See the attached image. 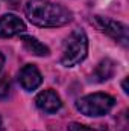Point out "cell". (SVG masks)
I'll return each instance as SVG.
<instances>
[{
    "label": "cell",
    "instance_id": "9",
    "mask_svg": "<svg viewBox=\"0 0 129 131\" xmlns=\"http://www.w3.org/2000/svg\"><path fill=\"white\" fill-rule=\"evenodd\" d=\"M21 41H23V46L28 52H31L32 55H36V57H46L50 53L49 47L43 43H40L36 38H33L31 35H23L21 37Z\"/></svg>",
    "mask_w": 129,
    "mask_h": 131
},
{
    "label": "cell",
    "instance_id": "14",
    "mask_svg": "<svg viewBox=\"0 0 129 131\" xmlns=\"http://www.w3.org/2000/svg\"><path fill=\"white\" fill-rule=\"evenodd\" d=\"M0 131H3V130H2V125H0Z\"/></svg>",
    "mask_w": 129,
    "mask_h": 131
},
{
    "label": "cell",
    "instance_id": "1",
    "mask_svg": "<svg viewBox=\"0 0 129 131\" xmlns=\"http://www.w3.org/2000/svg\"><path fill=\"white\" fill-rule=\"evenodd\" d=\"M24 12L32 25L41 28L64 26L68 21H71L73 17L71 11L49 0H29L26 3Z\"/></svg>",
    "mask_w": 129,
    "mask_h": 131
},
{
    "label": "cell",
    "instance_id": "12",
    "mask_svg": "<svg viewBox=\"0 0 129 131\" xmlns=\"http://www.w3.org/2000/svg\"><path fill=\"white\" fill-rule=\"evenodd\" d=\"M3 66H5V57H3V53L0 52V72H2V69H3Z\"/></svg>",
    "mask_w": 129,
    "mask_h": 131
},
{
    "label": "cell",
    "instance_id": "10",
    "mask_svg": "<svg viewBox=\"0 0 129 131\" xmlns=\"http://www.w3.org/2000/svg\"><path fill=\"white\" fill-rule=\"evenodd\" d=\"M68 131H108L106 127L103 125H97V127H88V125H82L78 122H73L68 125Z\"/></svg>",
    "mask_w": 129,
    "mask_h": 131
},
{
    "label": "cell",
    "instance_id": "2",
    "mask_svg": "<svg viewBox=\"0 0 129 131\" xmlns=\"http://www.w3.org/2000/svg\"><path fill=\"white\" fill-rule=\"evenodd\" d=\"M87 53H88V38L82 29H76L64 41L61 64L65 67H74L85 60Z\"/></svg>",
    "mask_w": 129,
    "mask_h": 131
},
{
    "label": "cell",
    "instance_id": "5",
    "mask_svg": "<svg viewBox=\"0 0 129 131\" xmlns=\"http://www.w3.org/2000/svg\"><path fill=\"white\" fill-rule=\"evenodd\" d=\"M26 26L21 18H18L14 14H5L0 17V38H9L14 35L24 32Z\"/></svg>",
    "mask_w": 129,
    "mask_h": 131
},
{
    "label": "cell",
    "instance_id": "6",
    "mask_svg": "<svg viewBox=\"0 0 129 131\" xmlns=\"http://www.w3.org/2000/svg\"><path fill=\"white\" fill-rule=\"evenodd\" d=\"M41 81L43 76L33 64H26L18 73V82L26 92H32L36 87H40Z\"/></svg>",
    "mask_w": 129,
    "mask_h": 131
},
{
    "label": "cell",
    "instance_id": "7",
    "mask_svg": "<svg viewBox=\"0 0 129 131\" xmlns=\"http://www.w3.org/2000/svg\"><path fill=\"white\" fill-rule=\"evenodd\" d=\"M35 104H36V107H38L41 111H44V113H56V111L61 108V105H62L61 98H59L58 93L53 92L52 89H47V90L41 92V93L35 98Z\"/></svg>",
    "mask_w": 129,
    "mask_h": 131
},
{
    "label": "cell",
    "instance_id": "13",
    "mask_svg": "<svg viewBox=\"0 0 129 131\" xmlns=\"http://www.w3.org/2000/svg\"><path fill=\"white\" fill-rule=\"evenodd\" d=\"M123 90H125V93H128L129 90H128V79H125L123 81Z\"/></svg>",
    "mask_w": 129,
    "mask_h": 131
},
{
    "label": "cell",
    "instance_id": "3",
    "mask_svg": "<svg viewBox=\"0 0 129 131\" xmlns=\"http://www.w3.org/2000/svg\"><path fill=\"white\" fill-rule=\"evenodd\" d=\"M115 105V99L108 93H93L84 96L76 102V108L90 117H99L108 114Z\"/></svg>",
    "mask_w": 129,
    "mask_h": 131
},
{
    "label": "cell",
    "instance_id": "8",
    "mask_svg": "<svg viewBox=\"0 0 129 131\" xmlns=\"http://www.w3.org/2000/svg\"><path fill=\"white\" fill-rule=\"evenodd\" d=\"M114 70H115L114 61H111L109 58H106V60H103V61H100L97 64L96 70L91 75V79L96 81V82H103V81L109 79L114 75Z\"/></svg>",
    "mask_w": 129,
    "mask_h": 131
},
{
    "label": "cell",
    "instance_id": "11",
    "mask_svg": "<svg viewBox=\"0 0 129 131\" xmlns=\"http://www.w3.org/2000/svg\"><path fill=\"white\" fill-rule=\"evenodd\" d=\"M11 93V79L8 76L0 78V99H5Z\"/></svg>",
    "mask_w": 129,
    "mask_h": 131
},
{
    "label": "cell",
    "instance_id": "4",
    "mask_svg": "<svg viewBox=\"0 0 129 131\" xmlns=\"http://www.w3.org/2000/svg\"><path fill=\"white\" fill-rule=\"evenodd\" d=\"M94 21L99 26V29L102 32H105L106 35H109L111 38H114L115 41H119L120 44L123 46H128V28L125 25H122L120 21H115V20H111V18H105V17H100L96 15L94 17Z\"/></svg>",
    "mask_w": 129,
    "mask_h": 131
}]
</instances>
